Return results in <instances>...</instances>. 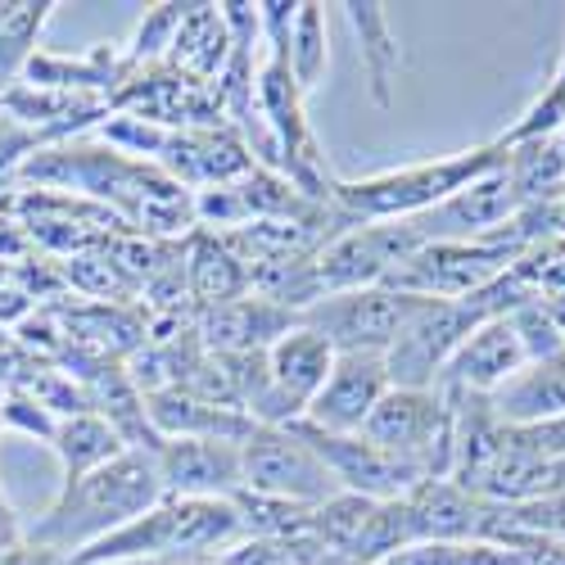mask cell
<instances>
[{"mask_svg": "<svg viewBox=\"0 0 565 565\" xmlns=\"http://www.w3.org/2000/svg\"><path fill=\"white\" fill-rule=\"evenodd\" d=\"M159 498H163V484H159L154 457L122 452L82 480H64L55 502L36 515L28 539L64 556H77L86 547H96L100 539H109L114 530L131 525L136 515H146Z\"/></svg>", "mask_w": 565, "mask_h": 565, "instance_id": "cell-1", "label": "cell"}, {"mask_svg": "<svg viewBox=\"0 0 565 565\" xmlns=\"http://www.w3.org/2000/svg\"><path fill=\"white\" fill-rule=\"evenodd\" d=\"M507 159L498 140L476 150H461L448 159H426V163H407V168H385L371 177H335L331 204L353 222V226H375V222H407L439 209L457 191H466L470 181H480Z\"/></svg>", "mask_w": 565, "mask_h": 565, "instance_id": "cell-2", "label": "cell"}, {"mask_svg": "<svg viewBox=\"0 0 565 565\" xmlns=\"http://www.w3.org/2000/svg\"><path fill=\"white\" fill-rule=\"evenodd\" d=\"M525 249H530L525 235L515 231V217H511L507 226H498L493 235H480V241L420 245L385 276V286L416 295V299H470L484 286H493Z\"/></svg>", "mask_w": 565, "mask_h": 565, "instance_id": "cell-3", "label": "cell"}, {"mask_svg": "<svg viewBox=\"0 0 565 565\" xmlns=\"http://www.w3.org/2000/svg\"><path fill=\"white\" fill-rule=\"evenodd\" d=\"M362 439L416 466L426 480L452 470V403L439 390H390L366 416Z\"/></svg>", "mask_w": 565, "mask_h": 565, "instance_id": "cell-4", "label": "cell"}, {"mask_svg": "<svg viewBox=\"0 0 565 565\" xmlns=\"http://www.w3.org/2000/svg\"><path fill=\"white\" fill-rule=\"evenodd\" d=\"M489 321L470 299H420L403 331L385 349V371L394 390H435L448 358L461 349V340Z\"/></svg>", "mask_w": 565, "mask_h": 565, "instance_id": "cell-5", "label": "cell"}, {"mask_svg": "<svg viewBox=\"0 0 565 565\" xmlns=\"http://www.w3.org/2000/svg\"><path fill=\"white\" fill-rule=\"evenodd\" d=\"M241 480L254 493L286 498L299 507H321L340 493L335 476L326 470L317 448L290 426H258L241 444Z\"/></svg>", "mask_w": 565, "mask_h": 565, "instance_id": "cell-6", "label": "cell"}, {"mask_svg": "<svg viewBox=\"0 0 565 565\" xmlns=\"http://www.w3.org/2000/svg\"><path fill=\"white\" fill-rule=\"evenodd\" d=\"M416 303H420L416 295H403L394 286H366L317 299L312 308L299 312V321L335 353H385Z\"/></svg>", "mask_w": 565, "mask_h": 565, "instance_id": "cell-7", "label": "cell"}, {"mask_svg": "<svg viewBox=\"0 0 565 565\" xmlns=\"http://www.w3.org/2000/svg\"><path fill=\"white\" fill-rule=\"evenodd\" d=\"M290 430L303 435L317 448V457L326 461V470L335 476L340 493H358L366 502H394V498L412 493L420 480H426L416 466H407L394 452L366 444L362 435H321V430H308L303 420H295Z\"/></svg>", "mask_w": 565, "mask_h": 565, "instance_id": "cell-8", "label": "cell"}, {"mask_svg": "<svg viewBox=\"0 0 565 565\" xmlns=\"http://www.w3.org/2000/svg\"><path fill=\"white\" fill-rule=\"evenodd\" d=\"M390 390L385 353H335L331 375L303 412V426L321 435H362L366 416Z\"/></svg>", "mask_w": 565, "mask_h": 565, "instance_id": "cell-9", "label": "cell"}, {"mask_svg": "<svg viewBox=\"0 0 565 565\" xmlns=\"http://www.w3.org/2000/svg\"><path fill=\"white\" fill-rule=\"evenodd\" d=\"M154 470H159L163 498L231 502L245 489L241 444H222V439H163L154 448Z\"/></svg>", "mask_w": 565, "mask_h": 565, "instance_id": "cell-10", "label": "cell"}, {"mask_svg": "<svg viewBox=\"0 0 565 565\" xmlns=\"http://www.w3.org/2000/svg\"><path fill=\"white\" fill-rule=\"evenodd\" d=\"M521 366H530V353L521 344L511 312L507 317H489L476 331L461 340V349L448 358L444 375L435 390H457V394H480L489 398L493 390H502Z\"/></svg>", "mask_w": 565, "mask_h": 565, "instance_id": "cell-11", "label": "cell"}, {"mask_svg": "<svg viewBox=\"0 0 565 565\" xmlns=\"http://www.w3.org/2000/svg\"><path fill=\"white\" fill-rule=\"evenodd\" d=\"M295 326H299V312H286L258 295H241V299L217 303V308H200L195 340L204 353L249 358V353H267L280 335L295 331Z\"/></svg>", "mask_w": 565, "mask_h": 565, "instance_id": "cell-12", "label": "cell"}, {"mask_svg": "<svg viewBox=\"0 0 565 565\" xmlns=\"http://www.w3.org/2000/svg\"><path fill=\"white\" fill-rule=\"evenodd\" d=\"M146 416L159 439H222V444H245L258 420L235 412V407H217L209 398H195L191 390H154L146 394Z\"/></svg>", "mask_w": 565, "mask_h": 565, "instance_id": "cell-13", "label": "cell"}, {"mask_svg": "<svg viewBox=\"0 0 565 565\" xmlns=\"http://www.w3.org/2000/svg\"><path fill=\"white\" fill-rule=\"evenodd\" d=\"M416 543H480L484 498L466 493L452 480H420L412 493H403Z\"/></svg>", "mask_w": 565, "mask_h": 565, "instance_id": "cell-14", "label": "cell"}, {"mask_svg": "<svg viewBox=\"0 0 565 565\" xmlns=\"http://www.w3.org/2000/svg\"><path fill=\"white\" fill-rule=\"evenodd\" d=\"M181 276L185 295L195 299V308H217L249 295V267L245 258L226 245V235L213 231H191L181 245Z\"/></svg>", "mask_w": 565, "mask_h": 565, "instance_id": "cell-15", "label": "cell"}, {"mask_svg": "<svg viewBox=\"0 0 565 565\" xmlns=\"http://www.w3.org/2000/svg\"><path fill=\"white\" fill-rule=\"evenodd\" d=\"M163 64L200 86H217L231 64V36L222 23V10L217 6H181V23H177V36L168 45Z\"/></svg>", "mask_w": 565, "mask_h": 565, "instance_id": "cell-16", "label": "cell"}, {"mask_svg": "<svg viewBox=\"0 0 565 565\" xmlns=\"http://www.w3.org/2000/svg\"><path fill=\"white\" fill-rule=\"evenodd\" d=\"M489 407L502 426H534L565 412V349L521 366L502 390L489 394Z\"/></svg>", "mask_w": 565, "mask_h": 565, "instance_id": "cell-17", "label": "cell"}, {"mask_svg": "<svg viewBox=\"0 0 565 565\" xmlns=\"http://www.w3.org/2000/svg\"><path fill=\"white\" fill-rule=\"evenodd\" d=\"M344 19L358 36V55L366 68V90L371 100L390 109L394 105V86H398V68H403V51H398V36L390 28V6L381 0H344Z\"/></svg>", "mask_w": 565, "mask_h": 565, "instance_id": "cell-18", "label": "cell"}, {"mask_svg": "<svg viewBox=\"0 0 565 565\" xmlns=\"http://www.w3.org/2000/svg\"><path fill=\"white\" fill-rule=\"evenodd\" d=\"M51 452L60 457L64 480H82V476H90V470L109 466L114 457L131 452V448L122 444V435L109 426L100 412H77V416H64L55 426Z\"/></svg>", "mask_w": 565, "mask_h": 565, "instance_id": "cell-19", "label": "cell"}, {"mask_svg": "<svg viewBox=\"0 0 565 565\" xmlns=\"http://www.w3.org/2000/svg\"><path fill=\"white\" fill-rule=\"evenodd\" d=\"M60 6L55 0H0V82H19L28 60L41 51V32Z\"/></svg>", "mask_w": 565, "mask_h": 565, "instance_id": "cell-20", "label": "cell"}, {"mask_svg": "<svg viewBox=\"0 0 565 565\" xmlns=\"http://www.w3.org/2000/svg\"><path fill=\"white\" fill-rule=\"evenodd\" d=\"M286 64H290V77L299 82L303 96H312V90L326 82V68H331V41H326V10L317 6V0H299Z\"/></svg>", "mask_w": 565, "mask_h": 565, "instance_id": "cell-21", "label": "cell"}, {"mask_svg": "<svg viewBox=\"0 0 565 565\" xmlns=\"http://www.w3.org/2000/svg\"><path fill=\"white\" fill-rule=\"evenodd\" d=\"M231 511H235V525H241V539H299L308 530V515H312V507L267 498L254 489L235 493Z\"/></svg>", "mask_w": 565, "mask_h": 565, "instance_id": "cell-22", "label": "cell"}, {"mask_svg": "<svg viewBox=\"0 0 565 565\" xmlns=\"http://www.w3.org/2000/svg\"><path fill=\"white\" fill-rule=\"evenodd\" d=\"M0 426H10V430H19V435H32V439L51 444L60 416H55L51 407H41L28 390H10L6 398H0Z\"/></svg>", "mask_w": 565, "mask_h": 565, "instance_id": "cell-23", "label": "cell"}, {"mask_svg": "<svg viewBox=\"0 0 565 565\" xmlns=\"http://www.w3.org/2000/svg\"><path fill=\"white\" fill-rule=\"evenodd\" d=\"M36 150H45V140L32 127H23L19 118L0 114V185H14Z\"/></svg>", "mask_w": 565, "mask_h": 565, "instance_id": "cell-24", "label": "cell"}, {"mask_svg": "<svg viewBox=\"0 0 565 565\" xmlns=\"http://www.w3.org/2000/svg\"><path fill=\"white\" fill-rule=\"evenodd\" d=\"M507 439L515 448L534 452V457L565 461V412L561 416H547V420H534V426H507Z\"/></svg>", "mask_w": 565, "mask_h": 565, "instance_id": "cell-25", "label": "cell"}, {"mask_svg": "<svg viewBox=\"0 0 565 565\" xmlns=\"http://www.w3.org/2000/svg\"><path fill=\"white\" fill-rule=\"evenodd\" d=\"M0 565H73V561H68L64 552H55V547H41V543L23 539L14 552L0 556Z\"/></svg>", "mask_w": 565, "mask_h": 565, "instance_id": "cell-26", "label": "cell"}, {"mask_svg": "<svg viewBox=\"0 0 565 565\" xmlns=\"http://www.w3.org/2000/svg\"><path fill=\"white\" fill-rule=\"evenodd\" d=\"M23 539H28V530H23V521H19V511L10 507V498H6V493H0V556L14 552Z\"/></svg>", "mask_w": 565, "mask_h": 565, "instance_id": "cell-27", "label": "cell"}, {"mask_svg": "<svg viewBox=\"0 0 565 565\" xmlns=\"http://www.w3.org/2000/svg\"><path fill=\"white\" fill-rule=\"evenodd\" d=\"M0 100H6V82H0Z\"/></svg>", "mask_w": 565, "mask_h": 565, "instance_id": "cell-28", "label": "cell"}]
</instances>
